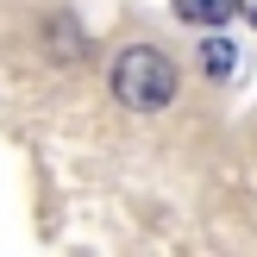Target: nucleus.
Masks as SVG:
<instances>
[{"label":"nucleus","instance_id":"3","mask_svg":"<svg viewBox=\"0 0 257 257\" xmlns=\"http://www.w3.org/2000/svg\"><path fill=\"white\" fill-rule=\"evenodd\" d=\"M232 13H238V0H176L182 25H226Z\"/></svg>","mask_w":257,"mask_h":257},{"label":"nucleus","instance_id":"4","mask_svg":"<svg viewBox=\"0 0 257 257\" xmlns=\"http://www.w3.org/2000/svg\"><path fill=\"white\" fill-rule=\"evenodd\" d=\"M232 63H238V50L226 44V38H207V44H201V69L207 75H232Z\"/></svg>","mask_w":257,"mask_h":257},{"label":"nucleus","instance_id":"1","mask_svg":"<svg viewBox=\"0 0 257 257\" xmlns=\"http://www.w3.org/2000/svg\"><path fill=\"white\" fill-rule=\"evenodd\" d=\"M176 88H182V75H176V63L163 57L157 44H125L119 57H113V94H119V107L163 113L176 100Z\"/></svg>","mask_w":257,"mask_h":257},{"label":"nucleus","instance_id":"5","mask_svg":"<svg viewBox=\"0 0 257 257\" xmlns=\"http://www.w3.org/2000/svg\"><path fill=\"white\" fill-rule=\"evenodd\" d=\"M251 25H257V7H251Z\"/></svg>","mask_w":257,"mask_h":257},{"label":"nucleus","instance_id":"2","mask_svg":"<svg viewBox=\"0 0 257 257\" xmlns=\"http://www.w3.org/2000/svg\"><path fill=\"white\" fill-rule=\"evenodd\" d=\"M44 57L50 63H88V32L69 13H50L44 19Z\"/></svg>","mask_w":257,"mask_h":257}]
</instances>
